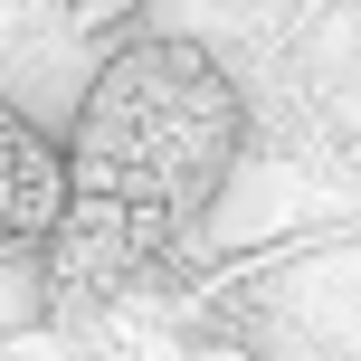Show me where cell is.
I'll list each match as a JSON object with an SVG mask.
<instances>
[{
    "label": "cell",
    "instance_id": "obj_1",
    "mask_svg": "<svg viewBox=\"0 0 361 361\" xmlns=\"http://www.w3.org/2000/svg\"><path fill=\"white\" fill-rule=\"evenodd\" d=\"M238 86L190 38H114L67 124V228L48 247L57 295H114L190 247L238 171Z\"/></svg>",
    "mask_w": 361,
    "mask_h": 361
},
{
    "label": "cell",
    "instance_id": "obj_2",
    "mask_svg": "<svg viewBox=\"0 0 361 361\" xmlns=\"http://www.w3.org/2000/svg\"><path fill=\"white\" fill-rule=\"evenodd\" d=\"M67 228V143L19 95H0V247L48 257Z\"/></svg>",
    "mask_w": 361,
    "mask_h": 361
}]
</instances>
